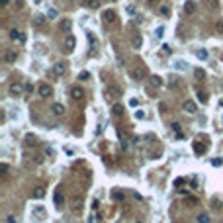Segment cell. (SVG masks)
Segmentation results:
<instances>
[{"label":"cell","instance_id":"5b68a950","mask_svg":"<svg viewBox=\"0 0 223 223\" xmlns=\"http://www.w3.org/2000/svg\"><path fill=\"white\" fill-rule=\"evenodd\" d=\"M22 90H25V86L22 82H14L12 86H10V94H12V96H20V94H22Z\"/></svg>","mask_w":223,"mask_h":223},{"label":"cell","instance_id":"3957f363","mask_svg":"<svg viewBox=\"0 0 223 223\" xmlns=\"http://www.w3.org/2000/svg\"><path fill=\"white\" fill-rule=\"evenodd\" d=\"M71 98L76 100V102H80V100L84 98V90H82L80 86H72V88H71Z\"/></svg>","mask_w":223,"mask_h":223},{"label":"cell","instance_id":"e575fe53","mask_svg":"<svg viewBox=\"0 0 223 223\" xmlns=\"http://www.w3.org/2000/svg\"><path fill=\"white\" fill-rule=\"evenodd\" d=\"M170 127H172V131H174V133H176V135L180 133V125H178V123H172Z\"/></svg>","mask_w":223,"mask_h":223},{"label":"cell","instance_id":"7bdbcfd3","mask_svg":"<svg viewBox=\"0 0 223 223\" xmlns=\"http://www.w3.org/2000/svg\"><path fill=\"white\" fill-rule=\"evenodd\" d=\"M125 10H127V14H133V12H135V8H133V6H127Z\"/></svg>","mask_w":223,"mask_h":223},{"label":"cell","instance_id":"4fadbf2b","mask_svg":"<svg viewBox=\"0 0 223 223\" xmlns=\"http://www.w3.org/2000/svg\"><path fill=\"white\" fill-rule=\"evenodd\" d=\"M123 106H121V104H114V108H112V114H114V115H118V118H121V115H123Z\"/></svg>","mask_w":223,"mask_h":223},{"label":"cell","instance_id":"4dcf8cb0","mask_svg":"<svg viewBox=\"0 0 223 223\" xmlns=\"http://www.w3.org/2000/svg\"><path fill=\"white\" fill-rule=\"evenodd\" d=\"M161 14L166 18V16H170V10H168V6H161Z\"/></svg>","mask_w":223,"mask_h":223},{"label":"cell","instance_id":"ac0fdd59","mask_svg":"<svg viewBox=\"0 0 223 223\" xmlns=\"http://www.w3.org/2000/svg\"><path fill=\"white\" fill-rule=\"evenodd\" d=\"M43 196H45V188L43 186H37L33 190V198H43Z\"/></svg>","mask_w":223,"mask_h":223},{"label":"cell","instance_id":"8d00e7d4","mask_svg":"<svg viewBox=\"0 0 223 223\" xmlns=\"http://www.w3.org/2000/svg\"><path fill=\"white\" fill-rule=\"evenodd\" d=\"M215 28H217V31H219V33H223V20H221V22H217Z\"/></svg>","mask_w":223,"mask_h":223},{"label":"cell","instance_id":"6da1fadb","mask_svg":"<svg viewBox=\"0 0 223 223\" xmlns=\"http://www.w3.org/2000/svg\"><path fill=\"white\" fill-rule=\"evenodd\" d=\"M108 96L110 98H115V100H118L119 96H121V86H119V84H110V86H108Z\"/></svg>","mask_w":223,"mask_h":223},{"label":"cell","instance_id":"f6af8a7d","mask_svg":"<svg viewBox=\"0 0 223 223\" xmlns=\"http://www.w3.org/2000/svg\"><path fill=\"white\" fill-rule=\"evenodd\" d=\"M219 106H223V100H219Z\"/></svg>","mask_w":223,"mask_h":223},{"label":"cell","instance_id":"9a60e30c","mask_svg":"<svg viewBox=\"0 0 223 223\" xmlns=\"http://www.w3.org/2000/svg\"><path fill=\"white\" fill-rule=\"evenodd\" d=\"M184 12H186V14H194V12H196V4L192 2V0H188V2L184 4Z\"/></svg>","mask_w":223,"mask_h":223},{"label":"cell","instance_id":"44dd1931","mask_svg":"<svg viewBox=\"0 0 223 223\" xmlns=\"http://www.w3.org/2000/svg\"><path fill=\"white\" fill-rule=\"evenodd\" d=\"M196 57L201 59V61H205V59H208V51H205V49H198V51H196Z\"/></svg>","mask_w":223,"mask_h":223},{"label":"cell","instance_id":"7a4b0ae2","mask_svg":"<svg viewBox=\"0 0 223 223\" xmlns=\"http://www.w3.org/2000/svg\"><path fill=\"white\" fill-rule=\"evenodd\" d=\"M102 18H104L106 24H115L118 22V14H115L114 10H106V12L102 14Z\"/></svg>","mask_w":223,"mask_h":223},{"label":"cell","instance_id":"60d3db41","mask_svg":"<svg viewBox=\"0 0 223 223\" xmlns=\"http://www.w3.org/2000/svg\"><path fill=\"white\" fill-rule=\"evenodd\" d=\"M211 208H213V209H219L221 208V201H213V204H211Z\"/></svg>","mask_w":223,"mask_h":223},{"label":"cell","instance_id":"603a6c76","mask_svg":"<svg viewBox=\"0 0 223 223\" xmlns=\"http://www.w3.org/2000/svg\"><path fill=\"white\" fill-rule=\"evenodd\" d=\"M151 84H153V86H161V84H162V78L155 74V76H151Z\"/></svg>","mask_w":223,"mask_h":223},{"label":"cell","instance_id":"f35d334b","mask_svg":"<svg viewBox=\"0 0 223 223\" xmlns=\"http://www.w3.org/2000/svg\"><path fill=\"white\" fill-rule=\"evenodd\" d=\"M33 90H35L33 84H25V92H33Z\"/></svg>","mask_w":223,"mask_h":223},{"label":"cell","instance_id":"7402d4cb","mask_svg":"<svg viewBox=\"0 0 223 223\" xmlns=\"http://www.w3.org/2000/svg\"><path fill=\"white\" fill-rule=\"evenodd\" d=\"M63 204V198H61V190H55V205L57 208H61Z\"/></svg>","mask_w":223,"mask_h":223},{"label":"cell","instance_id":"4316f807","mask_svg":"<svg viewBox=\"0 0 223 223\" xmlns=\"http://www.w3.org/2000/svg\"><path fill=\"white\" fill-rule=\"evenodd\" d=\"M194 151H196V153H204V145L196 141V143H194Z\"/></svg>","mask_w":223,"mask_h":223},{"label":"cell","instance_id":"52a82bcc","mask_svg":"<svg viewBox=\"0 0 223 223\" xmlns=\"http://www.w3.org/2000/svg\"><path fill=\"white\" fill-rule=\"evenodd\" d=\"M31 24H33L35 28H41V25L45 24V16H43V14H35L33 20H31Z\"/></svg>","mask_w":223,"mask_h":223},{"label":"cell","instance_id":"d4e9b609","mask_svg":"<svg viewBox=\"0 0 223 223\" xmlns=\"http://www.w3.org/2000/svg\"><path fill=\"white\" fill-rule=\"evenodd\" d=\"M186 205L194 208V205H198V200H196V198H186Z\"/></svg>","mask_w":223,"mask_h":223},{"label":"cell","instance_id":"8fae6325","mask_svg":"<svg viewBox=\"0 0 223 223\" xmlns=\"http://www.w3.org/2000/svg\"><path fill=\"white\" fill-rule=\"evenodd\" d=\"M65 45H67V51H72V49H74V45H76V39H74L72 35H67Z\"/></svg>","mask_w":223,"mask_h":223},{"label":"cell","instance_id":"7c38bea8","mask_svg":"<svg viewBox=\"0 0 223 223\" xmlns=\"http://www.w3.org/2000/svg\"><path fill=\"white\" fill-rule=\"evenodd\" d=\"M204 4L209 10H213V12H215V10H219V0H204Z\"/></svg>","mask_w":223,"mask_h":223},{"label":"cell","instance_id":"ee69618b","mask_svg":"<svg viewBox=\"0 0 223 223\" xmlns=\"http://www.w3.org/2000/svg\"><path fill=\"white\" fill-rule=\"evenodd\" d=\"M0 4H2V6H8V0H0Z\"/></svg>","mask_w":223,"mask_h":223},{"label":"cell","instance_id":"277c9868","mask_svg":"<svg viewBox=\"0 0 223 223\" xmlns=\"http://www.w3.org/2000/svg\"><path fill=\"white\" fill-rule=\"evenodd\" d=\"M67 72V65L65 63H55V65H53V74H55V76H63V74Z\"/></svg>","mask_w":223,"mask_h":223},{"label":"cell","instance_id":"f1b7e54d","mask_svg":"<svg viewBox=\"0 0 223 223\" xmlns=\"http://www.w3.org/2000/svg\"><path fill=\"white\" fill-rule=\"evenodd\" d=\"M78 78H80V80H88V78H90V72L88 71H82L80 74H78Z\"/></svg>","mask_w":223,"mask_h":223},{"label":"cell","instance_id":"d6a6232c","mask_svg":"<svg viewBox=\"0 0 223 223\" xmlns=\"http://www.w3.org/2000/svg\"><path fill=\"white\" fill-rule=\"evenodd\" d=\"M47 16H49L51 20H55V18H57V10H55V8H51L49 12H47Z\"/></svg>","mask_w":223,"mask_h":223},{"label":"cell","instance_id":"9c48e42d","mask_svg":"<svg viewBox=\"0 0 223 223\" xmlns=\"http://www.w3.org/2000/svg\"><path fill=\"white\" fill-rule=\"evenodd\" d=\"M24 145H25V147H35V145H37V137H35V135H31V133H29V135H25Z\"/></svg>","mask_w":223,"mask_h":223},{"label":"cell","instance_id":"30bf717a","mask_svg":"<svg viewBox=\"0 0 223 223\" xmlns=\"http://www.w3.org/2000/svg\"><path fill=\"white\" fill-rule=\"evenodd\" d=\"M182 108H184L186 112H188V114H194V112L198 110V108H196V104L192 102V100H186V102L182 104Z\"/></svg>","mask_w":223,"mask_h":223},{"label":"cell","instance_id":"ffe728a7","mask_svg":"<svg viewBox=\"0 0 223 223\" xmlns=\"http://www.w3.org/2000/svg\"><path fill=\"white\" fill-rule=\"evenodd\" d=\"M131 76L137 78V80H139V78H143V68H131Z\"/></svg>","mask_w":223,"mask_h":223},{"label":"cell","instance_id":"bcb514c9","mask_svg":"<svg viewBox=\"0 0 223 223\" xmlns=\"http://www.w3.org/2000/svg\"><path fill=\"white\" fill-rule=\"evenodd\" d=\"M137 223H141V221H137Z\"/></svg>","mask_w":223,"mask_h":223},{"label":"cell","instance_id":"8992f818","mask_svg":"<svg viewBox=\"0 0 223 223\" xmlns=\"http://www.w3.org/2000/svg\"><path fill=\"white\" fill-rule=\"evenodd\" d=\"M53 94V86H49V84H41L39 86V96L41 98H49Z\"/></svg>","mask_w":223,"mask_h":223},{"label":"cell","instance_id":"5bb4252c","mask_svg":"<svg viewBox=\"0 0 223 223\" xmlns=\"http://www.w3.org/2000/svg\"><path fill=\"white\" fill-rule=\"evenodd\" d=\"M51 112L55 115H63V114H65V108H63V104H53L51 106Z\"/></svg>","mask_w":223,"mask_h":223},{"label":"cell","instance_id":"484cf974","mask_svg":"<svg viewBox=\"0 0 223 223\" xmlns=\"http://www.w3.org/2000/svg\"><path fill=\"white\" fill-rule=\"evenodd\" d=\"M198 100H200V102H208V94L200 90V92H198Z\"/></svg>","mask_w":223,"mask_h":223},{"label":"cell","instance_id":"1f68e13d","mask_svg":"<svg viewBox=\"0 0 223 223\" xmlns=\"http://www.w3.org/2000/svg\"><path fill=\"white\" fill-rule=\"evenodd\" d=\"M204 76H205V74H204V71H201V68H196V78H198V80H201Z\"/></svg>","mask_w":223,"mask_h":223},{"label":"cell","instance_id":"2e32d148","mask_svg":"<svg viewBox=\"0 0 223 223\" xmlns=\"http://www.w3.org/2000/svg\"><path fill=\"white\" fill-rule=\"evenodd\" d=\"M16 57H18V55H16V51H6V53H4V61H6V63H14Z\"/></svg>","mask_w":223,"mask_h":223},{"label":"cell","instance_id":"d590c367","mask_svg":"<svg viewBox=\"0 0 223 223\" xmlns=\"http://www.w3.org/2000/svg\"><path fill=\"white\" fill-rule=\"evenodd\" d=\"M129 106H133V108H135V106H139V100H137V98H131L129 100Z\"/></svg>","mask_w":223,"mask_h":223},{"label":"cell","instance_id":"ab89813d","mask_svg":"<svg viewBox=\"0 0 223 223\" xmlns=\"http://www.w3.org/2000/svg\"><path fill=\"white\" fill-rule=\"evenodd\" d=\"M135 118H137V119H143V118H145V112H141V110H139V112L135 114Z\"/></svg>","mask_w":223,"mask_h":223},{"label":"cell","instance_id":"b9f144b4","mask_svg":"<svg viewBox=\"0 0 223 223\" xmlns=\"http://www.w3.org/2000/svg\"><path fill=\"white\" fill-rule=\"evenodd\" d=\"M6 223H16V217L14 215H8L6 217Z\"/></svg>","mask_w":223,"mask_h":223},{"label":"cell","instance_id":"f546056e","mask_svg":"<svg viewBox=\"0 0 223 223\" xmlns=\"http://www.w3.org/2000/svg\"><path fill=\"white\" fill-rule=\"evenodd\" d=\"M112 196H114V200H118V201H121V200H123V194H121L119 190H115V192L112 194Z\"/></svg>","mask_w":223,"mask_h":223},{"label":"cell","instance_id":"e0dca14e","mask_svg":"<svg viewBox=\"0 0 223 223\" xmlns=\"http://www.w3.org/2000/svg\"><path fill=\"white\" fill-rule=\"evenodd\" d=\"M84 4H86L88 8H92V10H96V8H100V0H82Z\"/></svg>","mask_w":223,"mask_h":223},{"label":"cell","instance_id":"ba28073f","mask_svg":"<svg viewBox=\"0 0 223 223\" xmlns=\"http://www.w3.org/2000/svg\"><path fill=\"white\" fill-rule=\"evenodd\" d=\"M10 37H12L14 41H20V43H24V41H25L24 33H22V31H18V29H12V31H10Z\"/></svg>","mask_w":223,"mask_h":223},{"label":"cell","instance_id":"74e56055","mask_svg":"<svg viewBox=\"0 0 223 223\" xmlns=\"http://www.w3.org/2000/svg\"><path fill=\"white\" fill-rule=\"evenodd\" d=\"M0 170L6 174V172H8V164H6V162H2V164H0Z\"/></svg>","mask_w":223,"mask_h":223},{"label":"cell","instance_id":"836d02e7","mask_svg":"<svg viewBox=\"0 0 223 223\" xmlns=\"http://www.w3.org/2000/svg\"><path fill=\"white\" fill-rule=\"evenodd\" d=\"M72 208H74V211L80 209V208H82V201H80V200H74V205H72Z\"/></svg>","mask_w":223,"mask_h":223},{"label":"cell","instance_id":"83f0119b","mask_svg":"<svg viewBox=\"0 0 223 223\" xmlns=\"http://www.w3.org/2000/svg\"><path fill=\"white\" fill-rule=\"evenodd\" d=\"M68 28H71V20H63V22H61V29H68Z\"/></svg>","mask_w":223,"mask_h":223},{"label":"cell","instance_id":"cb8c5ba5","mask_svg":"<svg viewBox=\"0 0 223 223\" xmlns=\"http://www.w3.org/2000/svg\"><path fill=\"white\" fill-rule=\"evenodd\" d=\"M198 221H200V223H209V215L200 213V215H198Z\"/></svg>","mask_w":223,"mask_h":223},{"label":"cell","instance_id":"d6986e66","mask_svg":"<svg viewBox=\"0 0 223 223\" xmlns=\"http://www.w3.org/2000/svg\"><path fill=\"white\" fill-rule=\"evenodd\" d=\"M131 45H133L135 47V49H139V47H141V35H133V37H131Z\"/></svg>","mask_w":223,"mask_h":223}]
</instances>
